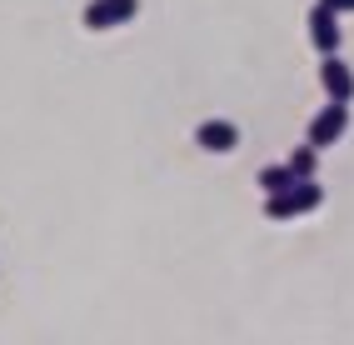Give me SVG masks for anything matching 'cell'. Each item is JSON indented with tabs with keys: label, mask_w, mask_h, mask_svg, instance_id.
<instances>
[{
	"label": "cell",
	"mask_w": 354,
	"mask_h": 345,
	"mask_svg": "<svg viewBox=\"0 0 354 345\" xmlns=\"http://www.w3.org/2000/svg\"><path fill=\"white\" fill-rule=\"evenodd\" d=\"M344 130H349V100H329V105H319V115L310 121V130H304V141L324 150V145H335Z\"/></svg>",
	"instance_id": "6da1fadb"
},
{
	"label": "cell",
	"mask_w": 354,
	"mask_h": 345,
	"mask_svg": "<svg viewBox=\"0 0 354 345\" xmlns=\"http://www.w3.org/2000/svg\"><path fill=\"white\" fill-rule=\"evenodd\" d=\"M135 10H140V0H90L80 26L85 30H115V26H130Z\"/></svg>",
	"instance_id": "7a4b0ae2"
},
{
	"label": "cell",
	"mask_w": 354,
	"mask_h": 345,
	"mask_svg": "<svg viewBox=\"0 0 354 345\" xmlns=\"http://www.w3.org/2000/svg\"><path fill=\"white\" fill-rule=\"evenodd\" d=\"M310 45L319 55H335L339 45H344V26H339V15L329 10V6H315L310 10Z\"/></svg>",
	"instance_id": "3957f363"
},
{
	"label": "cell",
	"mask_w": 354,
	"mask_h": 345,
	"mask_svg": "<svg viewBox=\"0 0 354 345\" xmlns=\"http://www.w3.org/2000/svg\"><path fill=\"white\" fill-rule=\"evenodd\" d=\"M319 85H324L329 100H354V71L339 60V51L319 60Z\"/></svg>",
	"instance_id": "277c9868"
},
{
	"label": "cell",
	"mask_w": 354,
	"mask_h": 345,
	"mask_svg": "<svg viewBox=\"0 0 354 345\" xmlns=\"http://www.w3.org/2000/svg\"><path fill=\"white\" fill-rule=\"evenodd\" d=\"M195 145L209 150V155H230L234 145H240V125H234V121H200Z\"/></svg>",
	"instance_id": "5b68a950"
},
{
	"label": "cell",
	"mask_w": 354,
	"mask_h": 345,
	"mask_svg": "<svg viewBox=\"0 0 354 345\" xmlns=\"http://www.w3.org/2000/svg\"><path fill=\"white\" fill-rule=\"evenodd\" d=\"M254 180H259V191H265V195H279V191H290L299 175L290 170V160H285V166H265V170H259Z\"/></svg>",
	"instance_id": "8992f818"
},
{
	"label": "cell",
	"mask_w": 354,
	"mask_h": 345,
	"mask_svg": "<svg viewBox=\"0 0 354 345\" xmlns=\"http://www.w3.org/2000/svg\"><path fill=\"white\" fill-rule=\"evenodd\" d=\"M290 170H295L299 180H310V175L319 170V145H310V141H304V145H295V155H290Z\"/></svg>",
	"instance_id": "52a82bcc"
},
{
	"label": "cell",
	"mask_w": 354,
	"mask_h": 345,
	"mask_svg": "<svg viewBox=\"0 0 354 345\" xmlns=\"http://www.w3.org/2000/svg\"><path fill=\"white\" fill-rule=\"evenodd\" d=\"M319 6H329L335 15H354V0H319Z\"/></svg>",
	"instance_id": "ba28073f"
}]
</instances>
